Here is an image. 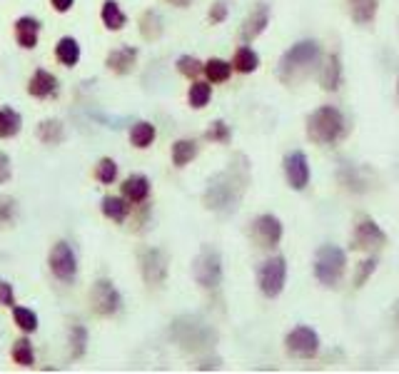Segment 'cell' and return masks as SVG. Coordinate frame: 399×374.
Segmentation results:
<instances>
[{"label": "cell", "mask_w": 399, "mask_h": 374, "mask_svg": "<svg viewBox=\"0 0 399 374\" xmlns=\"http://www.w3.org/2000/svg\"><path fill=\"white\" fill-rule=\"evenodd\" d=\"M155 137H158V130H155V125L148 120H140L130 127V142H133L135 147H140V150H145V147L153 145Z\"/></svg>", "instance_id": "obj_22"}, {"label": "cell", "mask_w": 399, "mask_h": 374, "mask_svg": "<svg viewBox=\"0 0 399 374\" xmlns=\"http://www.w3.org/2000/svg\"><path fill=\"white\" fill-rule=\"evenodd\" d=\"M285 175L292 190H305L310 185V165L302 150H295L285 157Z\"/></svg>", "instance_id": "obj_12"}, {"label": "cell", "mask_w": 399, "mask_h": 374, "mask_svg": "<svg viewBox=\"0 0 399 374\" xmlns=\"http://www.w3.org/2000/svg\"><path fill=\"white\" fill-rule=\"evenodd\" d=\"M55 58L65 68H75L80 63V46L75 38H60L55 46Z\"/></svg>", "instance_id": "obj_21"}, {"label": "cell", "mask_w": 399, "mask_h": 374, "mask_svg": "<svg viewBox=\"0 0 399 374\" xmlns=\"http://www.w3.org/2000/svg\"><path fill=\"white\" fill-rule=\"evenodd\" d=\"M202 65H205V63H200L195 55H182L177 60V70L182 73L185 78H190V80H192V78H197L200 73H202Z\"/></svg>", "instance_id": "obj_37"}, {"label": "cell", "mask_w": 399, "mask_h": 374, "mask_svg": "<svg viewBox=\"0 0 399 374\" xmlns=\"http://www.w3.org/2000/svg\"><path fill=\"white\" fill-rule=\"evenodd\" d=\"M319 55H322V50H319V43H315V41L295 43V46H292L290 50L280 58L277 75H280V80L290 82V85H292V82H297V80H305V78L310 75V70L317 65Z\"/></svg>", "instance_id": "obj_1"}, {"label": "cell", "mask_w": 399, "mask_h": 374, "mask_svg": "<svg viewBox=\"0 0 399 374\" xmlns=\"http://www.w3.org/2000/svg\"><path fill=\"white\" fill-rule=\"evenodd\" d=\"M13 175V165H11V157L6 152H0V185H6Z\"/></svg>", "instance_id": "obj_40"}, {"label": "cell", "mask_w": 399, "mask_h": 374, "mask_svg": "<svg viewBox=\"0 0 399 374\" xmlns=\"http://www.w3.org/2000/svg\"><path fill=\"white\" fill-rule=\"evenodd\" d=\"M344 127V117L337 107L332 105H322L310 115L307 120V137L317 145H329L342 135Z\"/></svg>", "instance_id": "obj_3"}, {"label": "cell", "mask_w": 399, "mask_h": 374, "mask_svg": "<svg viewBox=\"0 0 399 374\" xmlns=\"http://www.w3.org/2000/svg\"><path fill=\"white\" fill-rule=\"evenodd\" d=\"M397 92H399V82H397Z\"/></svg>", "instance_id": "obj_46"}, {"label": "cell", "mask_w": 399, "mask_h": 374, "mask_svg": "<svg viewBox=\"0 0 399 374\" xmlns=\"http://www.w3.org/2000/svg\"><path fill=\"white\" fill-rule=\"evenodd\" d=\"M0 304H3V307H13V304H16L13 284H8L6 279H0Z\"/></svg>", "instance_id": "obj_39"}, {"label": "cell", "mask_w": 399, "mask_h": 374, "mask_svg": "<svg viewBox=\"0 0 399 374\" xmlns=\"http://www.w3.org/2000/svg\"><path fill=\"white\" fill-rule=\"evenodd\" d=\"M257 279H260V289L265 297H277V294L285 289L287 282V262L285 257H270L257 272Z\"/></svg>", "instance_id": "obj_7"}, {"label": "cell", "mask_w": 399, "mask_h": 374, "mask_svg": "<svg viewBox=\"0 0 399 374\" xmlns=\"http://www.w3.org/2000/svg\"><path fill=\"white\" fill-rule=\"evenodd\" d=\"M13 359H16L21 367H33V364H35V352H33V344L28 342L26 337L18 339V342L13 344Z\"/></svg>", "instance_id": "obj_33"}, {"label": "cell", "mask_w": 399, "mask_h": 374, "mask_svg": "<svg viewBox=\"0 0 399 374\" xmlns=\"http://www.w3.org/2000/svg\"><path fill=\"white\" fill-rule=\"evenodd\" d=\"M267 23H270V8L265 3H257L250 16L245 18V23H242V31H240L242 43H252L255 38H260L265 33Z\"/></svg>", "instance_id": "obj_13"}, {"label": "cell", "mask_w": 399, "mask_h": 374, "mask_svg": "<svg viewBox=\"0 0 399 374\" xmlns=\"http://www.w3.org/2000/svg\"><path fill=\"white\" fill-rule=\"evenodd\" d=\"M344 265H347V255L344 250H339L337 245H324L315 255V277L319 279V284L324 287H334L342 279Z\"/></svg>", "instance_id": "obj_4"}, {"label": "cell", "mask_w": 399, "mask_h": 374, "mask_svg": "<svg viewBox=\"0 0 399 374\" xmlns=\"http://www.w3.org/2000/svg\"><path fill=\"white\" fill-rule=\"evenodd\" d=\"M100 18H103V23H105L108 31H123V28L128 26V16L120 11V6L115 3V0H105Z\"/></svg>", "instance_id": "obj_23"}, {"label": "cell", "mask_w": 399, "mask_h": 374, "mask_svg": "<svg viewBox=\"0 0 399 374\" xmlns=\"http://www.w3.org/2000/svg\"><path fill=\"white\" fill-rule=\"evenodd\" d=\"M354 23H372L377 13V0H349Z\"/></svg>", "instance_id": "obj_31"}, {"label": "cell", "mask_w": 399, "mask_h": 374, "mask_svg": "<svg viewBox=\"0 0 399 374\" xmlns=\"http://www.w3.org/2000/svg\"><path fill=\"white\" fill-rule=\"evenodd\" d=\"M53 3V8H55L58 13H67L72 8V3H75V0H50Z\"/></svg>", "instance_id": "obj_43"}, {"label": "cell", "mask_w": 399, "mask_h": 374, "mask_svg": "<svg viewBox=\"0 0 399 374\" xmlns=\"http://www.w3.org/2000/svg\"><path fill=\"white\" fill-rule=\"evenodd\" d=\"M120 193L130 205H140L150 198V180L140 172H135V175L125 177V182L120 185Z\"/></svg>", "instance_id": "obj_15"}, {"label": "cell", "mask_w": 399, "mask_h": 374, "mask_svg": "<svg viewBox=\"0 0 399 374\" xmlns=\"http://www.w3.org/2000/svg\"><path fill=\"white\" fill-rule=\"evenodd\" d=\"M16 213V203L11 198H0V223H8Z\"/></svg>", "instance_id": "obj_41"}, {"label": "cell", "mask_w": 399, "mask_h": 374, "mask_svg": "<svg viewBox=\"0 0 399 374\" xmlns=\"http://www.w3.org/2000/svg\"><path fill=\"white\" fill-rule=\"evenodd\" d=\"M197 157V142L195 140H177L173 145V162L177 167H185Z\"/></svg>", "instance_id": "obj_29"}, {"label": "cell", "mask_w": 399, "mask_h": 374, "mask_svg": "<svg viewBox=\"0 0 399 374\" xmlns=\"http://www.w3.org/2000/svg\"><path fill=\"white\" fill-rule=\"evenodd\" d=\"M252 237L260 247H275L282 240V223L275 215H260V218L252 223Z\"/></svg>", "instance_id": "obj_11"}, {"label": "cell", "mask_w": 399, "mask_h": 374, "mask_svg": "<svg viewBox=\"0 0 399 374\" xmlns=\"http://www.w3.org/2000/svg\"><path fill=\"white\" fill-rule=\"evenodd\" d=\"M192 277L197 279L200 287L212 289L222 282V260L217 250H202L192 262Z\"/></svg>", "instance_id": "obj_5"}, {"label": "cell", "mask_w": 399, "mask_h": 374, "mask_svg": "<svg viewBox=\"0 0 399 374\" xmlns=\"http://www.w3.org/2000/svg\"><path fill=\"white\" fill-rule=\"evenodd\" d=\"M202 73H205L210 82H225L232 75V63L222 60V58H212V60H207L202 65Z\"/></svg>", "instance_id": "obj_25"}, {"label": "cell", "mask_w": 399, "mask_h": 374, "mask_svg": "<svg viewBox=\"0 0 399 374\" xmlns=\"http://www.w3.org/2000/svg\"><path fill=\"white\" fill-rule=\"evenodd\" d=\"M232 68H235L237 73H242V75H247V73H255L257 68H260V55H257L252 48L242 46L240 50L235 53V60H232Z\"/></svg>", "instance_id": "obj_26"}, {"label": "cell", "mask_w": 399, "mask_h": 374, "mask_svg": "<svg viewBox=\"0 0 399 374\" xmlns=\"http://www.w3.org/2000/svg\"><path fill=\"white\" fill-rule=\"evenodd\" d=\"M28 92L33 97H50L58 92V78L48 70H35L28 82Z\"/></svg>", "instance_id": "obj_18"}, {"label": "cell", "mask_w": 399, "mask_h": 374, "mask_svg": "<svg viewBox=\"0 0 399 374\" xmlns=\"http://www.w3.org/2000/svg\"><path fill=\"white\" fill-rule=\"evenodd\" d=\"M210 97H212V87H210V82H202V80H195L192 85H190V90H187V100H190V105L195 107V110H202V107L210 102Z\"/></svg>", "instance_id": "obj_28"}, {"label": "cell", "mask_w": 399, "mask_h": 374, "mask_svg": "<svg viewBox=\"0 0 399 374\" xmlns=\"http://www.w3.org/2000/svg\"><path fill=\"white\" fill-rule=\"evenodd\" d=\"M227 18V6L225 3H215V6L210 8V21L212 23H222Z\"/></svg>", "instance_id": "obj_42"}, {"label": "cell", "mask_w": 399, "mask_h": 374, "mask_svg": "<svg viewBox=\"0 0 399 374\" xmlns=\"http://www.w3.org/2000/svg\"><path fill=\"white\" fill-rule=\"evenodd\" d=\"M38 137H40L45 145H60L65 140V130H62L60 120H43L38 127Z\"/></svg>", "instance_id": "obj_27"}, {"label": "cell", "mask_w": 399, "mask_h": 374, "mask_svg": "<svg viewBox=\"0 0 399 374\" xmlns=\"http://www.w3.org/2000/svg\"><path fill=\"white\" fill-rule=\"evenodd\" d=\"M23 127V117L13 107H0V137H16Z\"/></svg>", "instance_id": "obj_24"}, {"label": "cell", "mask_w": 399, "mask_h": 374, "mask_svg": "<svg viewBox=\"0 0 399 374\" xmlns=\"http://www.w3.org/2000/svg\"><path fill=\"white\" fill-rule=\"evenodd\" d=\"M247 172L240 177L237 167H230L227 172H222L220 177H215V182H210V190L205 195V203L210 210H232L237 205V200L245 193Z\"/></svg>", "instance_id": "obj_2"}, {"label": "cell", "mask_w": 399, "mask_h": 374, "mask_svg": "<svg viewBox=\"0 0 399 374\" xmlns=\"http://www.w3.org/2000/svg\"><path fill=\"white\" fill-rule=\"evenodd\" d=\"M90 299H92V304H95L97 314H103V317H113V314H118L120 307H123V297H120L118 287H115L110 279H97V282L92 284Z\"/></svg>", "instance_id": "obj_10"}, {"label": "cell", "mask_w": 399, "mask_h": 374, "mask_svg": "<svg viewBox=\"0 0 399 374\" xmlns=\"http://www.w3.org/2000/svg\"><path fill=\"white\" fill-rule=\"evenodd\" d=\"M95 177L103 182V185H113V182L118 180V162H115L113 157H103L95 167Z\"/></svg>", "instance_id": "obj_34"}, {"label": "cell", "mask_w": 399, "mask_h": 374, "mask_svg": "<svg viewBox=\"0 0 399 374\" xmlns=\"http://www.w3.org/2000/svg\"><path fill=\"white\" fill-rule=\"evenodd\" d=\"M140 33H143L145 41H158L163 36V18L155 11H148L140 21Z\"/></svg>", "instance_id": "obj_30"}, {"label": "cell", "mask_w": 399, "mask_h": 374, "mask_svg": "<svg viewBox=\"0 0 399 374\" xmlns=\"http://www.w3.org/2000/svg\"><path fill=\"white\" fill-rule=\"evenodd\" d=\"M85 344H87L85 327H82V324H72L70 327V352H72V357H82Z\"/></svg>", "instance_id": "obj_35"}, {"label": "cell", "mask_w": 399, "mask_h": 374, "mask_svg": "<svg viewBox=\"0 0 399 374\" xmlns=\"http://www.w3.org/2000/svg\"><path fill=\"white\" fill-rule=\"evenodd\" d=\"M377 269V257H369V260H364L362 265L357 267V272H354V287H364L367 284V279L372 277V272Z\"/></svg>", "instance_id": "obj_38"}, {"label": "cell", "mask_w": 399, "mask_h": 374, "mask_svg": "<svg viewBox=\"0 0 399 374\" xmlns=\"http://www.w3.org/2000/svg\"><path fill=\"white\" fill-rule=\"evenodd\" d=\"M13 319H16V324L23 329V332H35L38 329V314L28 307H18V304H13Z\"/></svg>", "instance_id": "obj_32"}, {"label": "cell", "mask_w": 399, "mask_h": 374, "mask_svg": "<svg viewBox=\"0 0 399 374\" xmlns=\"http://www.w3.org/2000/svg\"><path fill=\"white\" fill-rule=\"evenodd\" d=\"M168 3H173V6H177V8H187L192 0H168Z\"/></svg>", "instance_id": "obj_44"}, {"label": "cell", "mask_w": 399, "mask_h": 374, "mask_svg": "<svg viewBox=\"0 0 399 374\" xmlns=\"http://www.w3.org/2000/svg\"><path fill=\"white\" fill-rule=\"evenodd\" d=\"M143 274L150 284H163L165 274H168V265H165V255L160 250H148L143 255Z\"/></svg>", "instance_id": "obj_16"}, {"label": "cell", "mask_w": 399, "mask_h": 374, "mask_svg": "<svg viewBox=\"0 0 399 374\" xmlns=\"http://www.w3.org/2000/svg\"><path fill=\"white\" fill-rule=\"evenodd\" d=\"M48 265H50V272L55 274L60 282H72L77 274V257L72 252V247L67 242H55L48 255Z\"/></svg>", "instance_id": "obj_8"}, {"label": "cell", "mask_w": 399, "mask_h": 374, "mask_svg": "<svg viewBox=\"0 0 399 374\" xmlns=\"http://www.w3.org/2000/svg\"><path fill=\"white\" fill-rule=\"evenodd\" d=\"M130 208H133V205H130L123 195H120V198H115V195L103 198V215L108 220H113V223H125L130 215Z\"/></svg>", "instance_id": "obj_20"}, {"label": "cell", "mask_w": 399, "mask_h": 374, "mask_svg": "<svg viewBox=\"0 0 399 374\" xmlns=\"http://www.w3.org/2000/svg\"><path fill=\"white\" fill-rule=\"evenodd\" d=\"M105 65L113 73H118V75H128V73H133L135 65H138V48H133V46L115 48V50H110L108 58H105Z\"/></svg>", "instance_id": "obj_14"}, {"label": "cell", "mask_w": 399, "mask_h": 374, "mask_svg": "<svg viewBox=\"0 0 399 374\" xmlns=\"http://www.w3.org/2000/svg\"><path fill=\"white\" fill-rule=\"evenodd\" d=\"M285 344H287V352H290L292 357H300V359H312L315 354L319 352L317 332H315L312 327H305V324L292 329V332L287 334Z\"/></svg>", "instance_id": "obj_9"}, {"label": "cell", "mask_w": 399, "mask_h": 374, "mask_svg": "<svg viewBox=\"0 0 399 374\" xmlns=\"http://www.w3.org/2000/svg\"><path fill=\"white\" fill-rule=\"evenodd\" d=\"M387 245V235L384 230L374 223L372 218H359L352 233V250H362V252H374Z\"/></svg>", "instance_id": "obj_6"}, {"label": "cell", "mask_w": 399, "mask_h": 374, "mask_svg": "<svg viewBox=\"0 0 399 374\" xmlns=\"http://www.w3.org/2000/svg\"><path fill=\"white\" fill-rule=\"evenodd\" d=\"M319 82H322L324 90H337L339 87V82H342V63H339L337 53H332V55L327 58V63L322 65Z\"/></svg>", "instance_id": "obj_19"}, {"label": "cell", "mask_w": 399, "mask_h": 374, "mask_svg": "<svg viewBox=\"0 0 399 374\" xmlns=\"http://www.w3.org/2000/svg\"><path fill=\"white\" fill-rule=\"evenodd\" d=\"M38 36H40V23L31 16H23L16 21V41L21 48L31 50V48L38 46Z\"/></svg>", "instance_id": "obj_17"}, {"label": "cell", "mask_w": 399, "mask_h": 374, "mask_svg": "<svg viewBox=\"0 0 399 374\" xmlns=\"http://www.w3.org/2000/svg\"><path fill=\"white\" fill-rule=\"evenodd\" d=\"M394 317L399 319V299H397V304H394Z\"/></svg>", "instance_id": "obj_45"}, {"label": "cell", "mask_w": 399, "mask_h": 374, "mask_svg": "<svg viewBox=\"0 0 399 374\" xmlns=\"http://www.w3.org/2000/svg\"><path fill=\"white\" fill-rule=\"evenodd\" d=\"M205 137L210 142H220V145H225V142H230V137H232L230 125H227V122H222V120H215L210 127H207Z\"/></svg>", "instance_id": "obj_36"}]
</instances>
